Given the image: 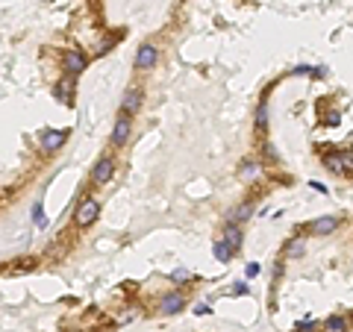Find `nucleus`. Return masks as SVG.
Masks as SVG:
<instances>
[{
	"mask_svg": "<svg viewBox=\"0 0 353 332\" xmlns=\"http://www.w3.org/2000/svg\"><path fill=\"white\" fill-rule=\"evenodd\" d=\"M345 162H348V171H353V150H348V153H345Z\"/></svg>",
	"mask_w": 353,
	"mask_h": 332,
	"instance_id": "obj_22",
	"label": "nucleus"
},
{
	"mask_svg": "<svg viewBox=\"0 0 353 332\" xmlns=\"http://www.w3.org/2000/svg\"><path fill=\"white\" fill-rule=\"evenodd\" d=\"M324 330H327V332H345V330H348V318L333 315V318H327V321H324Z\"/></svg>",
	"mask_w": 353,
	"mask_h": 332,
	"instance_id": "obj_12",
	"label": "nucleus"
},
{
	"mask_svg": "<svg viewBox=\"0 0 353 332\" xmlns=\"http://www.w3.org/2000/svg\"><path fill=\"white\" fill-rule=\"evenodd\" d=\"M62 65H65V74H68V77H77V74L85 71V56H82L80 50H68L65 59H62Z\"/></svg>",
	"mask_w": 353,
	"mask_h": 332,
	"instance_id": "obj_2",
	"label": "nucleus"
},
{
	"mask_svg": "<svg viewBox=\"0 0 353 332\" xmlns=\"http://www.w3.org/2000/svg\"><path fill=\"white\" fill-rule=\"evenodd\" d=\"M112 171H115V162H112L109 156H103V159L94 165V171H91V182H94V185H106V182L112 179Z\"/></svg>",
	"mask_w": 353,
	"mask_h": 332,
	"instance_id": "obj_1",
	"label": "nucleus"
},
{
	"mask_svg": "<svg viewBox=\"0 0 353 332\" xmlns=\"http://www.w3.org/2000/svg\"><path fill=\"white\" fill-rule=\"evenodd\" d=\"M289 253H292V256H300V253H303V241H292V244H289Z\"/></svg>",
	"mask_w": 353,
	"mask_h": 332,
	"instance_id": "obj_18",
	"label": "nucleus"
},
{
	"mask_svg": "<svg viewBox=\"0 0 353 332\" xmlns=\"http://www.w3.org/2000/svg\"><path fill=\"white\" fill-rule=\"evenodd\" d=\"M259 274V265H247V277H256Z\"/></svg>",
	"mask_w": 353,
	"mask_h": 332,
	"instance_id": "obj_23",
	"label": "nucleus"
},
{
	"mask_svg": "<svg viewBox=\"0 0 353 332\" xmlns=\"http://www.w3.org/2000/svg\"><path fill=\"white\" fill-rule=\"evenodd\" d=\"M250 215H253V206H250V203H242V206L230 215V224H242V221H247Z\"/></svg>",
	"mask_w": 353,
	"mask_h": 332,
	"instance_id": "obj_13",
	"label": "nucleus"
},
{
	"mask_svg": "<svg viewBox=\"0 0 353 332\" xmlns=\"http://www.w3.org/2000/svg\"><path fill=\"white\" fill-rule=\"evenodd\" d=\"M224 241H227V244H230V250L236 253V250L242 247V230H239L236 224H230V227L224 230Z\"/></svg>",
	"mask_w": 353,
	"mask_h": 332,
	"instance_id": "obj_11",
	"label": "nucleus"
},
{
	"mask_svg": "<svg viewBox=\"0 0 353 332\" xmlns=\"http://www.w3.org/2000/svg\"><path fill=\"white\" fill-rule=\"evenodd\" d=\"M32 221H35L38 227H44V215H41V203H35V209H32Z\"/></svg>",
	"mask_w": 353,
	"mask_h": 332,
	"instance_id": "obj_17",
	"label": "nucleus"
},
{
	"mask_svg": "<svg viewBox=\"0 0 353 332\" xmlns=\"http://www.w3.org/2000/svg\"><path fill=\"white\" fill-rule=\"evenodd\" d=\"M265 127H268V106H265V100H262V103H259V112H256V129L262 132Z\"/></svg>",
	"mask_w": 353,
	"mask_h": 332,
	"instance_id": "obj_15",
	"label": "nucleus"
},
{
	"mask_svg": "<svg viewBox=\"0 0 353 332\" xmlns=\"http://www.w3.org/2000/svg\"><path fill=\"white\" fill-rule=\"evenodd\" d=\"M65 138H68V132H56V129H50V132L41 135V150H44V153H53V150L62 147Z\"/></svg>",
	"mask_w": 353,
	"mask_h": 332,
	"instance_id": "obj_7",
	"label": "nucleus"
},
{
	"mask_svg": "<svg viewBox=\"0 0 353 332\" xmlns=\"http://www.w3.org/2000/svg\"><path fill=\"white\" fill-rule=\"evenodd\" d=\"M230 294H236V297H239V294H247V285H236V288H230Z\"/></svg>",
	"mask_w": 353,
	"mask_h": 332,
	"instance_id": "obj_19",
	"label": "nucleus"
},
{
	"mask_svg": "<svg viewBox=\"0 0 353 332\" xmlns=\"http://www.w3.org/2000/svg\"><path fill=\"white\" fill-rule=\"evenodd\" d=\"M239 174H242L244 179H253V177L259 174V165H256V162H242V168H239Z\"/></svg>",
	"mask_w": 353,
	"mask_h": 332,
	"instance_id": "obj_16",
	"label": "nucleus"
},
{
	"mask_svg": "<svg viewBox=\"0 0 353 332\" xmlns=\"http://www.w3.org/2000/svg\"><path fill=\"white\" fill-rule=\"evenodd\" d=\"M97 212H100V206H97L94 200H82V203H80V209H77V224H82V227L94 224Z\"/></svg>",
	"mask_w": 353,
	"mask_h": 332,
	"instance_id": "obj_6",
	"label": "nucleus"
},
{
	"mask_svg": "<svg viewBox=\"0 0 353 332\" xmlns=\"http://www.w3.org/2000/svg\"><path fill=\"white\" fill-rule=\"evenodd\" d=\"M339 227H342V221H339V218H333V215H327V218H318L315 224H309L312 235H333Z\"/></svg>",
	"mask_w": 353,
	"mask_h": 332,
	"instance_id": "obj_5",
	"label": "nucleus"
},
{
	"mask_svg": "<svg viewBox=\"0 0 353 332\" xmlns=\"http://www.w3.org/2000/svg\"><path fill=\"white\" fill-rule=\"evenodd\" d=\"M183 306H186L183 294H168V297H162L159 312H162V315H177V312H183Z\"/></svg>",
	"mask_w": 353,
	"mask_h": 332,
	"instance_id": "obj_8",
	"label": "nucleus"
},
{
	"mask_svg": "<svg viewBox=\"0 0 353 332\" xmlns=\"http://www.w3.org/2000/svg\"><path fill=\"white\" fill-rule=\"evenodd\" d=\"M309 188H315V191H321V194H327V185H321V182H309Z\"/></svg>",
	"mask_w": 353,
	"mask_h": 332,
	"instance_id": "obj_20",
	"label": "nucleus"
},
{
	"mask_svg": "<svg viewBox=\"0 0 353 332\" xmlns=\"http://www.w3.org/2000/svg\"><path fill=\"white\" fill-rule=\"evenodd\" d=\"M209 312H212L209 306H194V315H209Z\"/></svg>",
	"mask_w": 353,
	"mask_h": 332,
	"instance_id": "obj_21",
	"label": "nucleus"
},
{
	"mask_svg": "<svg viewBox=\"0 0 353 332\" xmlns=\"http://www.w3.org/2000/svg\"><path fill=\"white\" fill-rule=\"evenodd\" d=\"M324 168H327V171H333V174H348L345 153H327V156H324Z\"/></svg>",
	"mask_w": 353,
	"mask_h": 332,
	"instance_id": "obj_9",
	"label": "nucleus"
},
{
	"mask_svg": "<svg viewBox=\"0 0 353 332\" xmlns=\"http://www.w3.org/2000/svg\"><path fill=\"white\" fill-rule=\"evenodd\" d=\"M130 129H133V127H130V115L124 112V115L115 121V129H112V144H115V147H124V144L130 141Z\"/></svg>",
	"mask_w": 353,
	"mask_h": 332,
	"instance_id": "obj_3",
	"label": "nucleus"
},
{
	"mask_svg": "<svg viewBox=\"0 0 353 332\" xmlns=\"http://www.w3.org/2000/svg\"><path fill=\"white\" fill-rule=\"evenodd\" d=\"M212 250H215V259H218V262H230V256H233V250H230L227 241H215Z\"/></svg>",
	"mask_w": 353,
	"mask_h": 332,
	"instance_id": "obj_14",
	"label": "nucleus"
},
{
	"mask_svg": "<svg viewBox=\"0 0 353 332\" xmlns=\"http://www.w3.org/2000/svg\"><path fill=\"white\" fill-rule=\"evenodd\" d=\"M156 56H159V53H156L153 44H141L138 53H136V68H138V71H150V68L156 65Z\"/></svg>",
	"mask_w": 353,
	"mask_h": 332,
	"instance_id": "obj_4",
	"label": "nucleus"
},
{
	"mask_svg": "<svg viewBox=\"0 0 353 332\" xmlns=\"http://www.w3.org/2000/svg\"><path fill=\"white\" fill-rule=\"evenodd\" d=\"M138 106H141V91L138 88H130L127 94H124V112H138Z\"/></svg>",
	"mask_w": 353,
	"mask_h": 332,
	"instance_id": "obj_10",
	"label": "nucleus"
}]
</instances>
